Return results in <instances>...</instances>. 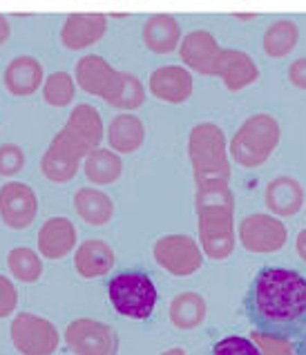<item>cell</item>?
I'll return each instance as SVG.
<instances>
[{
  "label": "cell",
  "mask_w": 306,
  "mask_h": 355,
  "mask_svg": "<svg viewBox=\"0 0 306 355\" xmlns=\"http://www.w3.org/2000/svg\"><path fill=\"white\" fill-rule=\"evenodd\" d=\"M244 313L255 333L291 340L306 331V272L262 266L244 297Z\"/></svg>",
  "instance_id": "cell-1"
},
{
  "label": "cell",
  "mask_w": 306,
  "mask_h": 355,
  "mask_svg": "<svg viewBox=\"0 0 306 355\" xmlns=\"http://www.w3.org/2000/svg\"><path fill=\"white\" fill-rule=\"evenodd\" d=\"M188 159L197 181H230L228 139L217 123L201 121L188 135Z\"/></svg>",
  "instance_id": "cell-2"
},
{
  "label": "cell",
  "mask_w": 306,
  "mask_h": 355,
  "mask_svg": "<svg viewBox=\"0 0 306 355\" xmlns=\"http://www.w3.org/2000/svg\"><path fill=\"white\" fill-rule=\"evenodd\" d=\"M282 125L273 114L257 112L237 128L228 144L230 159L241 168H260L280 146Z\"/></svg>",
  "instance_id": "cell-3"
},
{
  "label": "cell",
  "mask_w": 306,
  "mask_h": 355,
  "mask_svg": "<svg viewBox=\"0 0 306 355\" xmlns=\"http://www.w3.org/2000/svg\"><path fill=\"white\" fill-rule=\"evenodd\" d=\"M108 300L121 318L144 322L155 313L159 293L146 270H124L110 279Z\"/></svg>",
  "instance_id": "cell-4"
},
{
  "label": "cell",
  "mask_w": 306,
  "mask_h": 355,
  "mask_svg": "<svg viewBox=\"0 0 306 355\" xmlns=\"http://www.w3.org/2000/svg\"><path fill=\"white\" fill-rule=\"evenodd\" d=\"M199 246L203 257L223 261L235 250V210L206 208L197 210Z\"/></svg>",
  "instance_id": "cell-5"
},
{
  "label": "cell",
  "mask_w": 306,
  "mask_h": 355,
  "mask_svg": "<svg viewBox=\"0 0 306 355\" xmlns=\"http://www.w3.org/2000/svg\"><path fill=\"white\" fill-rule=\"evenodd\" d=\"M9 338L20 355H54L60 344L58 329L36 313H18L9 327Z\"/></svg>",
  "instance_id": "cell-6"
},
{
  "label": "cell",
  "mask_w": 306,
  "mask_h": 355,
  "mask_svg": "<svg viewBox=\"0 0 306 355\" xmlns=\"http://www.w3.org/2000/svg\"><path fill=\"white\" fill-rule=\"evenodd\" d=\"M152 257L175 277H190L203 266V250L190 235H163L152 246Z\"/></svg>",
  "instance_id": "cell-7"
},
{
  "label": "cell",
  "mask_w": 306,
  "mask_h": 355,
  "mask_svg": "<svg viewBox=\"0 0 306 355\" xmlns=\"http://www.w3.org/2000/svg\"><path fill=\"white\" fill-rule=\"evenodd\" d=\"M65 347L74 355H119V336L105 322L78 318L63 333Z\"/></svg>",
  "instance_id": "cell-8"
},
{
  "label": "cell",
  "mask_w": 306,
  "mask_h": 355,
  "mask_svg": "<svg viewBox=\"0 0 306 355\" xmlns=\"http://www.w3.org/2000/svg\"><path fill=\"white\" fill-rule=\"evenodd\" d=\"M237 237L248 252L269 255V252H278L287 246L289 228L284 226L282 219L269 215V212H255L239 221Z\"/></svg>",
  "instance_id": "cell-9"
},
{
  "label": "cell",
  "mask_w": 306,
  "mask_h": 355,
  "mask_svg": "<svg viewBox=\"0 0 306 355\" xmlns=\"http://www.w3.org/2000/svg\"><path fill=\"white\" fill-rule=\"evenodd\" d=\"M87 155L90 152L83 146H78L65 130H58L40 157V172L52 184H67L76 177Z\"/></svg>",
  "instance_id": "cell-10"
},
{
  "label": "cell",
  "mask_w": 306,
  "mask_h": 355,
  "mask_svg": "<svg viewBox=\"0 0 306 355\" xmlns=\"http://www.w3.org/2000/svg\"><path fill=\"white\" fill-rule=\"evenodd\" d=\"M74 80L83 92L103 98L105 103H112L121 92V72L99 54H87L78 60Z\"/></svg>",
  "instance_id": "cell-11"
},
{
  "label": "cell",
  "mask_w": 306,
  "mask_h": 355,
  "mask_svg": "<svg viewBox=\"0 0 306 355\" xmlns=\"http://www.w3.org/2000/svg\"><path fill=\"white\" fill-rule=\"evenodd\" d=\"M38 215V197L23 181H7L0 188V219L12 230H25Z\"/></svg>",
  "instance_id": "cell-12"
},
{
  "label": "cell",
  "mask_w": 306,
  "mask_h": 355,
  "mask_svg": "<svg viewBox=\"0 0 306 355\" xmlns=\"http://www.w3.org/2000/svg\"><path fill=\"white\" fill-rule=\"evenodd\" d=\"M221 49L223 47L217 43V38L210 32H206V29H192L181 40L179 56L183 60V65L192 69V72H197L201 76H215Z\"/></svg>",
  "instance_id": "cell-13"
},
{
  "label": "cell",
  "mask_w": 306,
  "mask_h": 355,
  "mask_svg": "<svg viewBox=\"0 0 306 355\" xmlns=\"http://www.w3.org/2000/svg\"><path fill=\"white\" fill-rule=\"evenodd\" d=\"M150 94L170 105H181L192 96L195 78L188 67L181 65H163L157 67L148 78Z\"/></svg>",
  "instance_id": "cell-14"
},
{
  "label": "cell",
  "mask_w": 306,
  "mask_h": 355,
  "mask_svg": "<svg viewBox=\"0 0 306 355\" xmlns=\"http://www.w3.org/2000/svg\"><path fill=\"white\" fill-rule=\"evenodd\" d=\"M78 232L72 219L49 217L38 230V255L45 259H63L78 248Z\"/></svg>",
  "instance_id": "cell-15"
},
{
  "label": "cell",
  "mask_w": 306,
  "mask_h": 355,
  "mask_svg": "<svg viewBox=\"0 0 306 355\" xmlns=\"http://www.w3.org/2000/svg\"><path fill=\"white\" fill-rule=\"evenodd\" d=\"M108 29L105 14H69L60 27V43L72 52L87 49L103 38Z\"/></svg>",
  "instance_id": "cell-16"
},
{
  "label": "cell",
  "mask_w": 306,
  "mask_h": 355,
  "mask_svg": "<svg viewBox=\"0 0 306 355\" xmlns=\"http://www.w3.org/2000/svg\"><path fill=\"white\" fill-rule=\"evenodd\" d=\"M215 76H219L223 80V85H226L228 92H241L244 87L253 85L255 80L260 78V67L250 54L241 52V49L223 47L219 54V60H217Z\"/></svg>",
  "instance_id": "cell-17"
},
{
  "label": "cell",
  "mask_w": 306,
  "mask_h": 355,
  "mask_svg": "<svg viewBox=\"0 0 306 355\" xmlns=\"http://www.w3.org/2000/svg\"><path fill=\"white\" fill-rule=\"evenodd\" d=\"M72 137L78 146H83L87 152L101 148V141L105 139V125L101 112L90 103L74 105V110L69 112L65 125L60 128Z\"/></svg>",
  "instance_id": "cell-18"
},
{
  "label": "cell",
  "mask_w": 306,
  "mask_h": 355,
  "mask_svg": "<svg viewBox=\"0 0 306 355\" xmlns=\"http://www.w3.org/2000/svg\"><path fill=\"white\" fill-rule=\"evenodd\" d=\"M264 204L273 217H295L304 208V188L295 177L280 175L264 190Z\"/></svg>",
  "instance_id": "cell-19"
},
{
  "label": "cell",
  "mask_w": 306,
  "mask_h": 355,
  "mask_svg": "<svg viewBox=\"0 0 306 355\" xmlns=\"http://www.w3.org/2000/svg\"><path fill=\"white\" fill-rule=\"evenodd\" d=\"M3 83L9 94L14 96H32L38 92V87L45 83L43 63L34 56H16L7 63Z\"/></svg>",
  "instance_id": "cell-20"
},
{
  "label": "cell",
  "mask_w": 306,
  "mask_h": 355,
  "mask_svg": "<svg viewBox=\"0 0 306 355\" xmlns=\"http://www.w3.org/2000/svg\"><path fill=\"white\" fill-rule=\"evenodd\" d=\"M114 263H117L114 250L103 239H85L74 250V268L83 279L105 277L114 268Z\"/></svg>",
  "instance_id": "cell-21"
},
{
  "label": "cell",
  "mask_w": 306,
  "mask_h": 355,
  "mask_svg": "<svg viewBox=\"0 0 306 355\" xmlns=\"http://www.w3.org/2000/svg\"><path fill=\"white\" fill-rule=\"evenodd\" d=\"M105 141L110 144V150L117 155H132L137 152L146 141V125L137 114L121 112L110 121L105 130Z\"/></svg>",
  "instance_id": "cell-22"
},
{
  "label": "cell",
  "mask_w": 306,
  "mask_h": 355,
  "mask_svg": "<svg viewBox=\"0 0 306 355\" xmlns=\"http://www.w3.org/2000/svg\"><path fill=\"white\" fill-rule=\"evenodd\" d=\"M144 43L155 54H172L181 45V25L172 14H152L141 29Z\"/></svg>",
  "instance_id": "cell-23"
},
{
  "label": "cell",
  "mask_w": 306,
  "mask_h": 355,
  "mask_svg": "<svg viewBox=\"0 0 306 355\" xmlns=\"http://www.w3.org/2000/svg\"><path fill=\"white\" fill-rule=\"evenodd\" d=\"M74 210L76 215L90 226H108L114 217V201L103 190L83 186L74 192Z\"/></svg>",
  "instance_id": "cell-24"
},
{
  "label": "cell",
  "mask_w": 306,
  "mask_h": 355,
  "mask_svg": "<svg viewBox=\"0 0 306 355\" xmlns=\"http://www.w3.org/2000/svg\"><path fill=\"white\" fill-rule=\"evenodd\" d=\"M168 315L172 327L179 331H195L199 329L203 322H206L208 315V306L203 295L195 291H183L179 295L170 302Z\"/></svg>",
  "instance_id": "cell-25"
},
{
  "label": "cell",
  "mask_w": 306,
  "mask_h": 355,
  "mask_svg": "<svg viewBox=\"0 0 306 355\" xmlns=\"http://www.w3.org/2000/svg\"><path fill=\"white\" fill-rule=\"evenodd\" d=\"M83 175L94 186H110L124 175V159L110 148H96L83 161Z\"/></svg>",
  "instance_id": "cell-26"
},
{
  "label": "cell",
  "mask_w": 306,
  "mask_h": 355,
  "mask_svg": "<svg viewBox=\"0 0 306 355\" xmlns=\"http://www.w3.org/2000/svg\"><path fill=\"white\" fill-rule=\"evenodd\" d=\"M300 40V27L291 18H280L271 23L264 32V54L271 58H284L289 56Z\"/></svg>",
  "instance_id": "cell-27"
},
{
  "label": "cell",
  "mask_w": 306,
  "mask_h": 355,
  "mask_svg": "<svg viewBox=\"0 0 306 355\" xmlns=\"http://www.w3.org/2000/svg\"><path fill=\"white\" fill-rule=\"evenodd\" d=\"M7 268L16 282H23V284L38 282L40 277H43V270H45L40 255L34 248H27V246H18V248L9 250Z\"/></svg>",
  "instance_id": "cell-28"
},
{
  "label": "cell",
  "mask_w": 306,
  "mask_h": 355,
  "mask_svg": "<svg viewBox=\"0 0 306 355\" xmlns=\"http://www.w3.org/2000/svg\"><path fill=\"white\" fill-rule=\"evenodd\" d=\"M228 208L235 210V195L228 181H197L195 184V210Z\"/></svg>",
  "instance_id": "cell-29"
},
{
  "label": "cell",
  "mask_w": 306,
  "mask_h": 355,
  "mask_svg": "<svg viewBox=\"0 0 306 355\" xmlns=\"http://www.w3.org/2000/svg\"><path fill=\"white\" fill-rule=\"evenodd\" d=\"M76 96V80L69 72H54L45 76L43 83V98L52 107H65Z\"/></svg>",
  "instance_id": "cell-30"
},
{
  "label": "cell",
  "mask_w": 306,
  "mask_h": 355,
  "mask_svg": "<svg viewBox=\"0 0 306 355\" xmlns=\"http://www.w3.org/2000/svg\"><path fill=\"white\" fill-rule=\"evenodd\" d=\"M144 101H146V87L141 83V78L130 72H121V92L110 105L124 110V112H132V110L144 105Z\"/></svg>",
  "instance_id": "cell-31"
},
{
  "label": "cell",
  "mask_w": 306,
  "mask_h": 355,
  "mask_svg": "<svg viewBox=\"0 0 306 355\" xmlns=\"http://www.w3.org/2000/svg\"><path fill=\"white\" fill-rule=\"evenodd\" d=\"M210 355H262L260 347L250 338L244 336H226L212 344Z\"/></svg>",
  "instance_id": "cell-32"
},
{
  "label": "cell",
  "mask_w": 306,
  "mask_h": 355,
  "mask_svg": "<svg viewBox=\"0 0 306 355\" xmlns=\"http://www.w3.org/2000/svg\"><path fill=\"white\" fill-rule=\"evenodd\" d=\"M25 150L16 144L0 146V177H16L25 168Z\"/></svg>",
  "instance_id": "cell-33"
},
{
  "label": "cell",
  "mask_w": 306,
  "mask_h": 355,
  "mask_svg": "<svg viewBox=\"0 0 306 355\" xmlns=\"http://www.w3.org/2000/svg\"><path fill=\"white\" fill-rule=\"evenodd\" d=\"M250 340L260 347L262 355H295V344H291L289 340L269 338L262 336V333H253Z\"/></svg>",
  "instance_id": "cell-34"
},
{
  "label": "cell",
  "mask_w": 306,
  "mask_h": 355,
  "mask_svg": "<svg viewBox=\"0 0 306 355\" xmlns=\"http://www.w3.org/2000/svg\"><path fill=\"white\" fill-rule=\"evenodd\" d=\"M18 306V291H16V284L0 275V320H5L9 315H14V311Z\"/></svg>",
  "instance_id": "cell-35"
},
{
  "label": "cell",
  "mask_w": 306,
  "mask_h": 355,
  "mask_svg": "<svg viewBox=\"0 0 306 355\" xmlns=\"http://www.w3.org/2000/svg\"><path fill=\"white\" fill-rule=\"evenodd\" d=\"M289 80L300 89H306V58L293 60L289 67Z\"/></svg>",
  "instance_id": "cell-36"
},
{
  "label": "cell",
  "mask_w": 306,
  "mask_h": 355,
  "mask_svg": "<svg viewBox=\"0 0 306 355\" xmlns=\"http://www.w3.org/2000/svg\"><path fill=\"white\" fill-rule=\"evenodd\" d=\"M9 36H12V25H9L5 14H0V45H5Z\"/></svg>",
  "instance_id": "cell-37"
},
{
  "label": "cell",
  "mask_w": 306,
  "mask_h": 355,
  "mask_svg": "<svg viewBox=\"0 0 306 355\" xmlns=\"http://www.w3.org/2000/svg\"><path fill=\"white\" fill-rule=\"evenodd\" d=\"M295 250H298V255L302 261H306V228L298 232V237H295Z\"/></svg>",
  "instance_id": "cell-38"
},
{
  "label": "cell",
  "mask_w": 306,
  "mask_h": 355,
  "mask_svg": "<svg viewBox=\"0 0 306 355\" xmlns=\"http://www.w3.org/2000/svg\"><path fill=\"white\" fill-rule=\"evenodd\" d=\"M295 355H306V331L300 336V340L295 342Z\"/></svg>",
  "instance_id": "cell-39"
},
{
  "label": "cell",
  "mask_w": 306,
  "mask_h": 355,
  "mask_svg": "<svg viewBox=\"0 0 306 355\" xmlns=\"http://www.w3.org/2000/svg\"><path fill=\"white\" fill-rule=\"evenodd\" d=\"M159 355H186V349H183V347H172V349L163 351V353H159Z\"/></svg>",
  "instance_id": "cell-40"
}]
</instances>
